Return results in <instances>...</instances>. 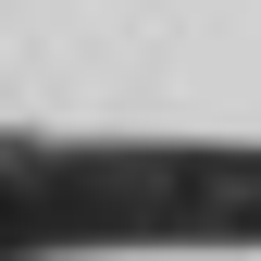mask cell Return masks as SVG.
<instances>
[{"mask_svg": "<svg viewBox=\"0 0 261 261\" xmlns=\"http://www.w3.org/2000/svg\"><path fill=\"white\" fill-rule=\"evenodd\" d=\"M13 261H261V224H100V237H38Z\"/></svg>", "mask_w": 261, "mask_h": 261, "instance_id": "7a4b0ae2", "label": "cell"}, {"mask_svg": "<svg viewBox=\"0 0 261 261\" xmlns=\"http://www.w3.org/2000/svg\"><path fill=\"white\" fill-rule=\"evenodd\" d=\"M0 162L261 187V0H0Z\"/></svg>", "mask_w": 261, "mask_h": 261, "instance_id": "6da1fadb", "label": "cell"}]
</instances>
